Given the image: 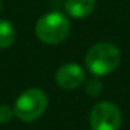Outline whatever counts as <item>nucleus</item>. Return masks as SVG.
Here are the masks:
<instances>
[{
	"mask_svg": "<svg viewBox=\"0 0 130 130\" xmlns=\"http://www.w3.org/2000/svg\"><path fill=\"white\" fill-rule=\"evenodd\" d=\"M35 34L46 45H57L70 34V23L62 13L52 11L42 15L35 25Z\"/></svg>",
	"mask_w": 130,
	"mask_h": 130,
	"instance_id": "nucleus-2",
	"label": "nucleus"
},
{
	"mask_svg": "<svg viewBox=\"0 0 130 130\" xmlns=\"http://www.w3.org/2000/svg\"><path fill=\"white\" fill-rule=\"evenodd\" d=\"M95 9V0H66L64 10L70 17L85 18Z\"/></svg>",
	"mask_w": 130,
	"mask_h": 130,
	"instance_id": "nucleus-6",
	"label": "nucleus"
},
{
	"mask_svg": "<svg viewBox=\"0 0 130 130\" xmlns=\"http://www.w3.org/2000/svg\"><path fill=\"white\" fill-rule=\"evenodd\" d=\"M2 9H3V2L0 0V11H2Z\"/></svg>",
	"mask_w": 130,
	"mask_h": 130,
	"instance_id": "nucleus-10",
	"label": "nucleus"
},
{
	"mask_svg": "<svg viewBox=\"0 0 130 130\" xmlns=\"http://www.w3.org/2000/svg\"><path fill=\"white\" fill-rule=\"evenodd\" d=\"M120 64V51L110 42L92 45L85 55V66L94 76H108Z\"/></svg>",
	"mask_w": 130,
	"mask_h": 130,
	"instance_id": "nucleus-1",
	"label": "nucleus"
},
{
	"mask_svg": "<svg viewBox=\"0 0 130 130\" xmlns=\"http://www.w3.org/2000/svg\"><path fill=\"white\" fill-rule=\"evenodd\" d=\"M91 130H119L122 112L112 102H99L90 113Z\"/></svg>",
	"mask_w": 130,
	"mask_h": 130,
	"instance_id": "nucleus-4",
	"label": "nucleus"
},
{
	"mask_svg": "<svg viewBox=\"0 0 130 130\" xmlns=\"http://www.w3.org/2000/svg\"><path fill=\"white\" fill-rule=\"evenodd\" d=\"M85 90H87V92L90 94V95H92V96H95V95H98L99 92H101V90H102V84H101V81H98V80H90V81L87 83V87H85Z\"/></svg>",
	"mask_w": 130,
	"mask_h": 130,
	"instance_id": "nucleus-9",
	"label": "nucleus"
},
{
	"mask_svg": "<svg viewBox=\"0 0 130 130\" xmlns=\"http://www.w3.org/2000/svg\"><path fill=\"white\" fill-rule=\"evenodd\" d=\"M15 41V28L9 20H0V49H7Z\"/></svg>",
	"mask_w": 130,
	"mask_h": 130,
	"instance_id": "nucleus-7",
	"label": "nucleus"
},
{
	"mask_svg": "<svg viewBox=\"0 0 130 130\" xmlns=\"http://www.w3.org/2000/svg\"><path fill=\"white\" fill-rule=\"evenodd\" d=\"M55 80L57 85L64 90H76L84 83L85 73L81 66L77 63H66L57 69Z\"/></svg>",
	"mask_w": 130,
	"mask_h": 130,
	"instance_id": "nucleus-5",
	"label": "nucleus"
},
{
	"mask_svg": "<svg viewBox=\"0 0 130 130\" xmlns=\"http://www.w3.org/2000/svg\"><path fill=\"white\" fill-rule=\"evenodd\" d=\"M48 108V96L39 88L24 91L14 104V115L23 122H34L45 113Z\"/></svg>",
	"mask_w": 130,
	"mask_h": 130,
	"instance_id": "nucleus-3",
	"label": "nucleus"
},
{
	"mask_svg": "<svg viewBox=\"0 0 130 130\" xmlns=\"http://www.w3.org/2000/svg\"><path fill=\"white\" fill-rule=\"evenodd\" d=\"M13 115H14V109H11V106L6 104L0 105V123H7L11 120Z\"/></svg>",
	"mask_w": 130,
	"mask_h": 130,
	"instance_id": "nucleus-8",
	"label": "nucleus"
}]
</instances>
